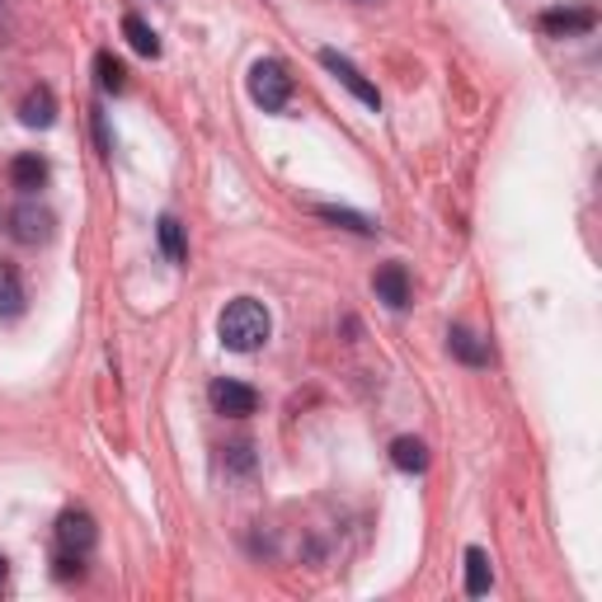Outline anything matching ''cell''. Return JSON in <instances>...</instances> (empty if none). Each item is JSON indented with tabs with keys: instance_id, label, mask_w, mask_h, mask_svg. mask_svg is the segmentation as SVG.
Segmentation results:
<instances>
[{
	"instance_id": "obj_12",
	"label": "cell",
	"mask_w": 602,
	"mask_h": 602,
	"mask_svg": "<svg viewBox=\"0 0 602 602\" xmlns=\"http://www.w3.org/2000/svg\"><path fill=\"white\" fill-rule=\"evenodd\" d=\"M598 24L593 10H546L541 14V29H546L551 38H565V33H589Z\"/></svg>"
},
{
	"instance_id": "obj_14",
	"label": "cell",
	"mask_w": 602,
	"mask_h": 602,
	"mask_svg": "<svg viewBox=\"0 0 602 602\" xmlns=\"http://www.w3.org/2000/svg\"><path fill=\"white\" fill-rule=\"evenodd\" d=\"M24 278H19V269L14 264H6L0 259V315H19L24 311Z\"/></svg>"
},
{
	"instance_id": "obj_15",
	"label": "cell",
	"mask_w": 602,
	"mask_h": 602,
	"mask_svg": "<svg viewBox=\"0 0 602 602\" xmlns=\"http://www.w3.org/2000/svg\"><path fill=\"white\" fill-rule=\"evenodd\" d=\"M123 38H128V43H132V52L151 57V62H155V57H160V38H155V29L147 24L142 14H123Z\"/></svg>"
},
{
	"instance_id": "obj_10",
	"label": "cell",
	"mask_w": 602,
	"mask_h": 602,
	"mask_svg": "<svg viewBox=\"0 0 602 602\" xmlns=\"http://www.w3.org/2000/svg\"><path fill=\"white\" fill-rule=\"evenodd\" d=\"M391 466L395 471H405V475H419V471H429V443L424 438H395L391 443Z\"/></svg>"
},
{
	"instance_id": "obj_5",
	"label": "cell",
	"mask_w": 602,
	"mask_h": 602,
	"mask_svg": "<svg viewBox=\"0 0 602 602\" xmlns=\"http://www.w3.org/2000/svg\"><path fill=\"white\" fill-rule=\"evenodd\" d=\"M212 410L217 414H227V419H250L254 410H259V391L254 387H245V381H231V377H222V381H212Z\"/></svg>"
},
{
	"instance_id": "obj_11",
	"label": "cell",
	"mask_w": 602,
	"mask_h": 602,
	"mask_svg": "<svg viewBox=\"0 0 602 602\" xmlns=\"http://www.w3.org/2000/svg\"><path fill=\"white\" fill-rule=\"evenodd\" d=\"M10 184H14V189H24V193L43 189V184H48V160H43V155H33V151L14 155V160H10Z\"/></svg>"
},
{
	"instance_id": "obj_20",
	"label": "cell",
	"mask_w": 602,
	"mask_h": 602,
	"mask_svg": "<svg viewBox=\"0 0 602 602\" xmlns=\"http://www.w3.org/2000/svg\"><path fill=\"white\" fill-rule=\"evenodd\" d=\"M6 574H10V560H6V555H0V584H6Z\"/></svg>"
},
{
	"instance_id": "obj_18",
	"label": "cell",
	"mask_w": 602,
	"mask_h": 602,
	"mask_svg": "<svg viewBox=\"0 0 602 602\" xmlns=\"http://www.w3.org/2000/svg\"><path fill=\"white\" fill-rule=\"evenodd\" d=\"M315 217H325V222H334V227H349V231H358V235H372V231H377L372 217L349 212V208H330V203H320V208H315Z\"/></svg>"
},
{
	"instance_id": "obj_16",
	"label": "cell",
	"mask_w": 602,
	"mask_h": 602,
	"mask_svg": "<svg viewBox=\"0 0 602 602\" xmlns=\"http://www.w3.org/2000/svg\"><path fill=\"white\" fill-rule=\"evenodd\" d=\"M155 240H160V250H165L170 264H184L189 259V240H184V227L174 222V217H160L155 222Z\"/></svg>"
},
{
	"instance_id": "obj_13",
	"label": "cell",
	"mask_w": 602,
	"mask_h": 602,
	"mask_svg": "<svg viewBox=\"0 0 602 602\" xmlns=\"http://www.w3.org/2000/svg\"><path fill=\"white\" fill-rule=\"evenodd\" d=\"M494 589V565H490V551L471 546L466 551V593L471 598H485Z\"/></svg>"
},
{
	"instance_id": "obj_6",
	"label": "cell",
	"mask_w": 602,
	"mask_h": 602,
	"mask_svg": "<svg viewBox=\"0 0 602 602\" xmlns=\"http://www.w3.org/2000/svg\"><path fill=\"white\" fill-rule=\"evenodd\" d=\"M10 235L19 245H48L52 240V212L43 203H19L10 212Z\"/></svg>"
},
{
	"instance_id": "obj_17",
	"label": "cell",
	"mask_w": 602,
	"mask_h": 602,
	"mask_svg": "<svg viewBox=\"0 0 602 602\" xmlns=\"http://www.w3.org/2000/svg\"><path fill=\"white\" fill-rule=\"evenodd\" d=\"M94 76H99V90H104V94L128 90V67L118 62L113 52H94Z\"/></svg>"
},
{
	"instance_id": "obj_19",
	"label": "cell",
	"mask_w": 602,
	"mask_h": 602,
	"mask_svg": "<svg viewBox=\"0 0 602 602\" xmlns=\"http://www.w3.org/2000/svg\"><path fill=\"white\" fill-rule=\"evenodd\" d=\"M94 137H99V155H113V137H109V123L99 109H94Z\"/></svg>"
},
{
	"instance_id": "obj_2",
	"label": "cell",
	"mask_w": 602,
	"mask_h": 602,
	"mask_svg": "<svg viewBox=\"0 0 602 602\" xmlns=\"http://www.w3.org/2000/svg\"><path fill=\"white\" fill-rule=\"evenodd\" d=\"M250 99L264 113H283L288 99H292V76L283 62H273V57H264V62L250 67Z\"/></svg>"
},
{
	"instance_id": "obj_4",
	"label": "cell",
	"mask_w": 602,
	"mask_h": 602,
	"mask_svg": "<svg viewBox=\"0 0 602 602\" xmlns=\"http://www.w3.org/2000/svg\"><path fill=\"white\" fill-rule=\"evenodd\" d=\"M94 541H99V528L86 509H67L62 518H57V546H62L67 555H90Z\"/></svg>"
},
{
	"instance_id": "obj_1",
	"label": "cell",
	"mask_w": 602,
	"mask_h": 602,
	"mask_svg": "<svg viewBox=\"0 0 602 602\" xmlns=\"http://www.w3.org/2000/svg\"><path fill=\"white\" fill-rule=\"evenodd\" d=\"M217 334H222V344L231 353H254L273 334V320L264 311V301L235 297V301H227V311L217 315Z\"/></svg>"
},
{
	"instance_id": "obj_3",
	"label": "cell",
	"mask_w": 602,
	"mask_h": 602,
	"mask_svg": "<svg viewBox=\"0 0 602 602\" xmlns=\"http://www.w3.org/2000/svg\"><path fill=\"white\" fill-rule=\"evenodd\" d=\"M320 67H325L334 80H339V86H344L353 99H358V104H368V109H381V90L372 86V80L363 76V71H358L353 62H349V57H339L334 48H325V52H320Z\"/></svg>"
},
{
	"instance_id": "obj_7",
	"label": "cell",
	"mask_w": 602,
	"mask_h": 602,
	"mask_svg": "<svg viewBox=\"0 0 602 602\" xmlns=\"http://www.w3.org/2000/svg\"><path fill=\"white\" fill-rule=\"evenodd\" d=\"M372 288H377V301H387L391 311L410 307V273H405V264H381L377 278H372Z\"/></svg>"
},
{
	"instance_id": "obj_8",
	"label": "cell",
	"mask_w": 602,
	"mask_h": 602,
	"mask_svg": "<svg viewBox=\"0 0 602 602\" xmlns=\"http://www.w3.org/2000/svg\"><path fill=\"white\" fill-rule=\"evenodd\" d=\"M448 349H452V358H461L466 368H485L490 363V344L480 339L475 330H466V325H452L448 330Z\"/></svg>"
},
{
	"instance_id": "obj_9",
	"label": "cell",
	"mask_w": 602,
	"mask_h": 602,
	"mask_svg": "<svg viewBox=\"0 0 602 602\" xmlns=\"http://www.w3.org/2000/svg\"><path fill=\"white\" fill-rule=\"evenodd\" d=\"M19 123H24V128H52L57 123V94L48 86L29 90L24 104H19Z\"/></svg>"
}]
</instances>
